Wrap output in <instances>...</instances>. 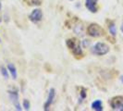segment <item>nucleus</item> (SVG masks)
I'll return each instance as SVG.
<instances>
[{
    "label": "nucleus",
    "mask_w": 123,
    "mask_h": 111,
    "mask_svg": "<svg viewBox=\"0 0 123 111\" xmlns=\"http://www.w3.org/2000/svg\"><path fill=\"white\" fill-rule=\"evenodd\" d=\"M91 107H92V110L95 111H102L104 108H103V104H102V101L101 100H95L93 101L91 105Z\"/></svg>",
    "instance_id": "obj_10"
},
{
    "label": "nucleus",
    "mask_w": 123,
    "mask_h": 111,
    "mask_svg": "<svg viewBox=\"0 0 123 111\" xmlns=\"http://www.w3.org/2000/svg\"><path fill=\"white\" fill-rule=\"evenodd\" d=\"M120 30H121V31H122V33H123V22H122V24H121V27H120Z\"/></svg>",
    "instance_id": "obj_17"
},
{
    "label": "nucleus",
    "mask_w": 123,
    "mask_h": 111,
    "mask_svg": "<svg viewBox=\"0 0 123 111\" xmlns=\"http://www.w3.org/2000/svg\"><path fill=\"white\" fill-rule=\"evenodd\" d=\"M22 105H23V107H24L25 110H29L30 109V102H29V100H27V99H24L23 100V103H22Z\"/></svg>",
    "instance_id": "obj_14"
},
{
    "label": "nucleus",
    "mask_w": 123,
    "mask_h": 111,
    "mask_svg": "<svg viewBox=\"0 0 123 111\" xmlns=\"http://www.w3.org/2000/svg\"><path fill=\"white\" fill-rule=\"evenodd\" d=\"M120 80H121V82L123 83V75L121 76V77H120Z\"/></svg>",
    "instance_id": "obj_18"
},
{
    "label": "nucleus",
    "mask_w": 123,
    "mask_h": 111,
    "mask_svg": "<svg viewBox=\"0 0 123 111\" xmlns=\"http://www.w3.org/2000/svg\"><path fill=\"white\" fill-rule=\"evenodd\" d=\"M87 32L90 36L94 37V38H97V37H101L105 34V31L104 29L98 24H95V23H92L88 26L87 28Z\"/></svg>",
    "instance_id": "obj_1"
},
{
    "label": "nucleus",
    "mask_w": 123,
    "mask_h": 111,
    "mask_svg": "<svg viewBox=\"0 0 123 111\" xmlns=\"http://www.w3.org/2000/svg\"><path fill=\"white\" fill-rule=\"evenodd\" d=\"M55 96V90L54 88H51L49 91V93H48V96H47V99H46V101H45V103L43 105V110L45 111L49 110L50 106H51V105L54 102Z\"/></svg>",
    "instance_id": "obj_7"
},
{
    "label": "nucleus",
    "mask_w": 123,
    "mask_h": 111,
    "mask_svg": "<svg viewBox=\"0 0 123 111\" xmlns=\"http://www.w3.org/2000/svg\"><path fill=\"white\" fill-rule=\"evenodd\" d=\"M97 2L98 0H85V6L90 12H97Z\"/></svg>",
    "instance_id": "obj_8"
},
{
    "label": "nucleus",
    "mask_w": 123,
    "mask_h": 111,
    "mask_svg": "<svg viewBox=\"0 0 123 111\" xmlns=\"http://www.w3.org/2000/svg\"><path fill=\"white\" fill-rule=\"evenodd\" d=\"M70 1H73V0H70Z\"/></svg>",
    "instance_id": "obj_20"
},
{
    "label": "nucleus",
    "mask_w": 123,
    "mask_h": 111,
    "mask_svg": "<svg viewBox=\"0 0 123 111\" xmlns=\"http://www.w3.org/2000/svg\"><path fill=\"white\" fill-rule=\"evenodd\" d=\"M29 18H30V20H31V22H33V23L40 22L42 20V18H43V12H42V10L40 8L33 9L31 14L29 15Z\"/></svg>",
    "instance_id": "obj_6"
},
{
    "label": "nucleus",
    "mask_w": 123,
    "mask_h": 111,
    "mask_svg": "<svg viewBox=\"0 0 123 111\" xmlns=\"http://www.w3.org/2000/svg\"><path fill=\"white\" fill-rule=\"evenodd\" d=\"M1 7H2V5H1V2H0V9H1ZM0 21H1V19H0Z\"/></svg>",
    "instance_id": "obj_19"
},
{
    "label": "nucleus",
    "mask_w": 123,
    "mask_h": 111,
    "mask_svg": "<svg viewBox=\"0 0 123 111\" xmlns=\"http://www.w3.org/2000/svg\"><path fill=\"white\" fill-rule=\"evenodd\" d=\"M108 30H109V32L112 36H116L117 35V28H116V25L113 21H111L110 23L108 24Z\"/></svg>",
    "instance_id": "obj_11"
},
{
    "label": "nucleus",
    "mask_w": 123,
    "mask_h": 111,
    "mask_svg": "<svg viewBox=\"0 0 123 111\" xmlns=\"http://www.w3.org/2000/svg\"><path fill=\"white\" fill-rule=\"evenodd\" d=\"M0 42H1V39H0Z\"/></svg>",
    "instance_id": "obj_21"
},
{
    "label": "nucleus",
    "mask_w": 123,
    "mask_h": 111,
    "mask_svg": "<svg viewBox=\"0 0 123 111\" xmlns=\"http://www.w3.org/2000/svg\"><path fill=\"white\" fill-rule=\"evenodd\" d=\"M89 42H88V40H83L82 41V44H83V47H86L87 45H89Z\"/></svg>",
    "instance_id": "obj_16"
},
{
    "label": "nucleus",
    "mask_w": 123,
    "mask_h": 111,
    "mask_svg": "<svg viewBox=\"0 0 123 111\" xmlns=\"http://www.w3.org/2000/svg\"><path fill=\"white\" fill-rule=\"evenodd\" d=\"M110 106L113 110L123 111V97L122 96H115L109 102Z\"/></svg>",
    "instance_id": "obj_5"
},
{
    "label": "nucleus",
    "mask_w": 123,
    "mask_h": 111,
    "mask_svg": "<svg viewBox=\"0 0 123 111\" xmlns=\"http://www.w3.org/2000/svg\"><path fill=\"white\" fill-rule=\"evenodd\" d=\"M8 96L11 100L14 107L18 111H21V105L18 101V89H10L8 90Z\"/></svg>",
    "instance_id": "obj_4"
},
{
    "label": "nucleus",
    "mask_w": 123,
    "mask_h": 111,
    "mask_svg": "<svg viewBox=\"0 0 123 111\" xmlns=\"http://www.w3.org/2000/svg\"><path fill=\"white\" fill-rule=\"evenodd\" d=\"M86 97V90L85 89H81V91H80V99L82 100V99H84Z\"/></svg>",
    "instance_id": "obj_15"
},
{
    "label": "nucleus",
    "mask_w": 123,
    "mask_h": 111,
    "mask_svg": "<svg viewBox=\"0 0 123 111\" xmlns=\"http://www.w3.org/2000/svg\"><path fill=\"white\" fill-rule=\"evenodd\" d=\"M66 43H67V46L71 50V52L76 56H82V51H81V48H80V44L76 39H74V38L68 39L66 41Z\"/></svg>",
    "instance_id": "obj_2"
},
{
    "label": "nucleus",
    "mask_w": 123,
    "mask_h": 111,
    "mask_svg": "<svg viewBox=\"0 0 123 111\" xmlns=\"http://www.w3.org/2000/svg\"><path fill=\"white\" fill-rule=\"evenodd\" d=\"M24 2L30 6H40L42 4V0H24Z\"/></svg>",
    "instance_id": "obj_12"
},
{
    "label": "nucleus",
    "mask_w": 123,
    "mask_h": 111,
    "mask_svg": "<svg viewBox=\"0 0 123 111\" xmlns=\"http://www.w3.org/2000/svg\"><path fill=\"white\" fill-rule=\"evenodd\" d=\"M0 72L2 74V76L4 77V79H6V80L8 79V69H7V68L1 66L0 67Z\"/></svg>",
    "instance_id": "obj_13"
},
{
    "label": "nucleus",
    "mask_w": 123,
    "mask_h": 111,
    "mask_svg": "<svg viewBox=\"0 0 123 111\" xmlns=\"http://www.w3.org/2000/svg\"><path fill=\"white\" fill-rule=\"evenodd\" d=\"M92 52L96 56H105L109 52V46L105 43L98 42L92 46Z\"/></svg>",
    "instance_id": "obj_3"
},
{
    "label": "nucleus",
    "mask_w": 123,
    "mask_h": 111,
    "mask_svg": "<svg viewBox=\"0 0 123 111\" xmlns=\"http://www.w3.org/2000/svg\"><path fill=\"white\" fill-rule=\"evenodd\" d=\"M6 68L8 69V72L10 73L13 80H16L17 77H18V73H17V68H16V67L13 65L12 63H8L7 66H6Z\"/></svg>",
    "instance_id": "obj_9"
}]
</instances>
